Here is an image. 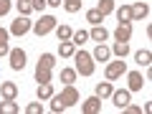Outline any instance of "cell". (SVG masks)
Wrapping results in <instances>:
<instances>
[{
	"instance_id": "obj_1",
	"label": "cell",
	"mask_w": 152,
	"mask_h": 114,
	"mask_svg": "<svg viewBox=\"0 0 152 114\" xmlns=\"http://www.w3.org/2000/svg\"><path fill=\"white\" fill-rule=\"evenodd\" d=\"M53 102H51V112H64V109L74 107L76 102H79V91H76L74 84H66V89L61 94H53Z\"/></svg>"
},
{
	"instance_id": "obj_2",
	"label": "cell",
	"mask_w": 152,
	"mask_h": 114,
	"mask_svg": "<svg viewBox=\"0 0 152 114\" xmlns=\"http://www.w3.org/2000/svg\"><path fill=\"white\" fill-rule=\"evenodd\" d=\"M74 61H76V74H81V76H91L94 74V56L91 53L79 51V53H74Z\"/></svg>"
},
{
	"instance_id": "obj_3",
	"label": "cell",
	"mask_w": 152,
	"mask_h": 114,
	"mask_svg": "<svg viewBox=\"0 0 152 114\" xmlns=\"http://www.w3.org/2000/svg\"><path fill=\"white\" fill-rule=\"evenodd\" d=\"M53 28H56V18H53V15H41V20H36V23H33V28H31V31L36 33L38 38H41V36H46V33H51Z\"/></svg>"
},
{
	"instance_id": "obj_4",
	"label": "cell",
	"mask_w": 152,
	"mask_h": 114,
	"mask_svg": "<svg viewBox=\"0 0 152 114\" xmlns=\"http://www.w3.org/2000/svg\"><path fill=\"white\" fill-rule=\"evenodd\" d=\"M127 74V64L124 61H109L107 64V69H104V76H107L109 81H114V79H119V76H124Z\"/></svg>"
},
{
	"instance_id": "obj_5",
	"label": "cell",
	"mask_w": 152,
	"mask_h": 114,
	"mask_svg": "<svg viewBox=\"0 0 152 114\" xmlns=\"http://www.w3.org/2000/svg\"><path fill=\"white\" fill-rule=\"evenodd\" d=\"M31 28H33V23L28 20V15H18L15 20H13V26H10V33L13 36H26Z\"/></svg>"
},
{
	"instance_id": "obj_6",
	"label": "cell",
	"mask_w": 152,
	"mask_h": 114,
	"mask_svg": "<svg viewBox=\"0 0 152 114\" xmlns=\"http://www.w3.org/2000/svg\"><path fill=\"white\" fill-rule=\"evenodd\" d=\"M10 69L13 71H23V66H26V51L23 48H10Z\"/></svg>"
},
{
	"instance_id": "obj_7",
	"label": "cell",
	"mask_w": 152,
	"mask_h": 114,
	"mask_svg": "<svg viewBox=\"0 0 152 114\" xmlns=\"http://www.w3.org/2000/svg\"><path fill=\"white\" fill-rule=\"evenodd\" d=\"M112 102H114V107H117V109L127 107V104L132 102V91H129V89H119V91H112Z\"/></svg>"
},
{
	"instance_id": "obj_8",
	"label": "cell",
	"mask_w": 152,
	"mask_h": 114,
	"mask_svg": "<svg viewBox=\"0 0 152 114\" xmlns=\"http://www.w3.org/2000/svg\"><path fill=\"white\" fill-rule=\"evenodd\" d=\"M81 112H84V114H99V112H102V99H99L96 94H94V96H89V99H84Z\"/></svg>"
},
{
	"instance_id": "obj_9",
	"label": "cell",
	"mask_w": 152,
	"mask_h": 114,
	"mask_svg": "<svg viewBox=\"0 0 152 114\" xmlns=\"http://www.w3.org/2000/svg\"><path fill=\"white\" fill-rule=\"evenodd\" d=\"M114 38L117 41H122V43H127L132 38V23H119L117 26V31H114Z\"/></svg>"
},
{
	"instance_id": "obj_10",
	"label": "cell",
	"mask_w": 152,
	"mask_h": 114,
	"mask_svg": "<svg viewBox=\"0 0 152 114\" xmlns=\"http://www.w3.org/2000/svg\"><path fill=\"white\" fill-rule=\"evenodd\" d=\"M132 8V20H142V18H147V13H150V8H147L145 0H140V3H134Z\"/></svg>"
},
{
	"instance_id": "obj_11",
	"label": "cell",
	"mask_w": 152,
	"mask_h": 114,
	"mask_svg": "<svg viewBox=\"0 0 152 114\" xmlns=\"http://www.w3.org/2000/svg\"><path fill=\"white\" fill-rule=\"evenodd\" d=\"M127 79H129V91H140L142 84H145V79H142L140 71H129V74H127Z\"/></svg>"
},
{
	"instance_id": "obj_12",
	"label": "cell",
	"mask_w": 152,
	"mask_h": 114,
	"mask_svg": "<svg viewBox=\"0 0 152 114\" xmlns=\"http://www.w3.org/2000/svg\"><path fill=\"white\" fill-rule=\"evenodd\" d=\"M58 53L64 56V58H74V53H76L74 41H58Z\"/></svg>"
},
{
	"instance_id": "obj_13",
	"label": "cell",
	"mask_w": 152,
	"mask_h": 114,
	"mask_svg": "<svg viewBox=\"0 0 152 114\" xmlns=\"http://www.w3.org/2000/svg\"><path fill=\"white\" fill-rule=\"evenodd\" d=\"M0 94H3V99H15L18 96V86L13 81H3L0 84Z\"/></svg>"
},
{
	"instance_id": "obj_14",
	"label": "cell",
	"mask_w": 152,
	"mask_h": 114,
	"mask_svg": "<svg viewBox=\"0 0 152 114\" xmlns=\"http://www.w3.org/2000/svg\"><path fill=\"white\" fill-rule=\"evenodd\" d=\"M94 61H109V56H112V51H109V46H104V43H99L96 48H94Z\"/></svg>"
},
{
	"instance_id": "obj_15",
	"label": "cell",
	"mask_w": 152,
	"mask_h": 114,
	"mask_svg": "<svg viewBox=\"0 0 152 114\" xmlns=\"http://www.w3.org/2000/svg\"><path fill=\"white\" fill-rule=\"evenodd\" d=\"M0 114H18L15 99H3V102H0Z\"/></svg>"
},
{
	"instance_id": "obj_16",
	"label": "cell",
	"mask_w": 152,
	"mask_h": 114,
	"mask_svg": "<svg viewBox=\"0 0 152 114\" xmlns=\"http://www.w3.org/2000/svg\"><path fill=\"white\" fill-rule=\"evenodd\" d=\"M89 38H94V41L104 43V41L109 38V31H107V28H102V26H94V28H91V33H89Z\"/></svg>"
},
{
	"instance_id": "obj_17",
	"label": "cell",
	"mask_w": 152,
	"mask_h": 114,
	"mask_svg": "<svg viewBox=\"0 0 152 114\" xmlns=\"http://www.w3.org/2000/svg\"><path fill=\"white\" fill-rule=\"evenodd\" d=\"M112 91H114V89H112V81H109V79H107V81H102V84H96V96L99 99L112 96Z\"/></svg>"
},
{
	"instance_id": "obj_18",
	"label": "cell",
	"mask_w": 152,
	"mask_h": 114,
	"mask_svg": "<svg viewBox=\"0 0 152 114\" xmlns=\"http://www.w3.org/2000/svg\"><path fill=\"white\" fill-rule=\"evenodd\" d=\"M117 20H119V23H132V8L129 5L117 8Z\"/></svg>"
},
{
	"instance_id": "obj_19",
	"label": "cell",
	"mask_w": 152,
	"mask_h": 114,
	"mask_svg": "<svg viewBox=\"0 0 152 114\" xmlns=\"http://www.w3.org/2000/svg\"><path fill=\"white\" fill-rule=\"evenodd\" d=\"M51 96H53V86H51V81L38 84V99L43 102V99H51Z\"/></svg>"
},
{
	"instance_id": "obj_20",
	"label": "cell",
	"mask_w": 152,
	"mask_h": 114,
	"mask_svg": "<svg viewBox=\"0 0 152 114\" xmlns=\"http://www.w3.org/2000/svg\"><path fill=\"white\" fill-rule=\"evenodd\" d=\"M109 51H112L114 56H119V58H124V56L129 53V43H122V41H117V43H114V46H112Z\"/></svg>"
},
{
	"instance_id": "obj_21",
	"label": "cell",
	"mask_w": 152,
	"mask_h": 114,
	"mask_svg": "<svg viewBox=\"0 0 152 114\" xmlns=\"http://www.w3.org/2000/svg\"><path fill=\"white\" fill-rule=\"evenodd\" d=\"M8 36H10V31H5V28H0V56L10 53V46H8Z\"/></svg>"
},
{
	"instance_id": "obj_22",
	"label": "cell",
	"mask_w": 152,
	"mask_h": 114,
	"mask_svg": "<svg viewBox=\"0 0 152 114\" xmlns=\"http://www.w3.org/2000/svg\"><path fill=\"white\" fill-rule=\"evenodd\" d=\"M38 66H41V69H51V71H53V66H56V56H53V53H43L41 58H38Z\"/></svg>"
},
{
	"instance_id": "obj_23",
	"label": "cell",
	"mask_w": 152,
	"mask_h": 114,
	"mask_svg": "<svg viewBox=\"0 0 152 114\" xmlns=\"http://www.w3.org/2000/svg\"><path fill=\"white\" fill-rule=\"evenodd\" d=\"M53 31H56V36H58V41H71V36H74V31H71L69 26H56Z\"/></svg>"
},
{
	"instance_id": "obj_24",
	"label": "cell",
	"mask_w": 152,
	"mask_h": 114,
	"mask_svg": "<svg viewBox=\"0 0 152 114\" xmlns=\"http://www.w3.org/2000/svg\"><path fill=\"white\" fill-rule=\"evenodd\" d=\"M86 20L91 23V26H102V20H104V15L96 10V8H91V10H86Z\"/></svg>"
},
{
	"instance_id": "obj_25",
	"label": "cell",
	"mask_w": 152,
	"mask_h": 114,
	"mask_svg": "<svg viewBox=\"0 0 152 114\" xmlns=\"http://www.w3.org/2000/svg\"><path fill=\"white\" fill-rule=\"evenodd\" d=\"M134 61H137L140 66H150V64H152V53H150V51H137V53H134Z\"/></svg>"
},
{
	"instance_id": "obj_26",
	"label": "cell",
	"mask_w": 152,
	"mask_h": 114,
	"mask_svg": "<svg viewBox=\"0 0 152 114\" xmlns=\"http://www.w3.org/2000/svg\"><path fill=\"white\" fill-rule=\"evenodd\" d=\"M36 81L38 84L51 81V69H41V66H36Z\"/></svg>"
},
{
	"instance_id": "obj_27",
	"label": "cell",
	"mask_w": 152,
	"mask_h": 114,
	"mask_svg": "<svg viewBox=\"0 0 152 114\" xmlns=\"http://www.w3.org/2000/svg\"><path fill=\"white\" fill-rule=\"evenodd\" d=\"M96 10L102 13V15H109V13H114V0H99Z\"/></svg>"
},
{
	"instance_id": "obj_28",
	"label": "cell",
	"mask_w": 152,
	"mask_h": 114,
	"mask_svg": "<svg viewBox=\"0 0 152 114\" xmlns=\"http://www.w3.org/2000/svg\"><path fill=\"white\" fill-rule=\"evenodd\" d=\"M61 81L64 84H74L76 81V69H64L61 71Z\"/></svg>"
},
{
	"instance_id": "obj_29",
	"label": "cell",
	"mask_w": 152,
	"mask_h": 114,
	"mask_svg": "<svg viewBox=\"0 0 152 114\" xmlns=\"http://www.w3.org/2000/svg\"><path fill=\"white\" fill-rule=\"evenodd\" d=\"M18 13H20V15H31V13H33L31 0H18Z\"/></svg>"
},
{
	"instance_id": "obj_30",
	"label": "cell",
	"mask_w": 152,
	"mask_h": 114,
	"mask_svg": "<svg viewBox=\"0 0 152 114\" xmlns=\"http://www.w3.org/2000/svg\"><path fill=\"white\" fill-rule=\"evenodd\" d=\"M71 41H74V46H81V43H86V41H89V33L86 31H76L74 36H71Z\"/></svg>"
},
{
	"instance_id": "obj_31",
	"label": "cell",
	"mask_w": 152,
	"mask_h": 114,
	"mask_svg": "<svg viewBox=\"0 0 152 114\" xmlns=\"http://www.w3.org/2000/svg\"><path fill=\"white\" fill-rule=\"evenodd\" d=\"M64 8L69 13H76V10H81V0H64Z\"/></svg>"
},
{
	"instance_id": "obj_32",
	"label": "cell",
	"mask_w": 152,
	"mask_h": 114,
	"mask_svg": "<svg viewBox=\"0 0 152 114\" xmlns=\"http://www.w3.org/2000/svg\"><path fill=\"white\" fill-rule=\"evenodd\" d=\"M26 112H28V114H41L43 109H41V104H38V102H31V104L26 107Z\"/></svg>"
},
{
	"instance_id": "obj_33",
	"label": "cell",
	"mask_w": 152,
	"mask_h": 114,
	"mask_svg": "<svg viewBox=\"0 0 152 114\" xmlns=\"http://www.w3.org/2000/svg\"><path fill=\"white\" fill-rule=\"evenodd\" d=\"M31 5H33V10H38V13H43V10H46V5H48V3H46V0H31Z\"/></svg>"
},
{
	"instance_id": "obj_34",
	"label": "cell",
	"mask_w": 152,
	"mask_h": 114,
	"mask_svg": "<svg viewBox=\"0 0 152 114\" xmlns=\"http://www.w3.org/2000/svg\"><path fill=\"white\" fill-rule=\"evenodd\" d=\"M10 10V0H0V15H5Z\"/></svg>"
},
{
	"instance_id": "obj_35",
	"label": "cell",
	"mask_w": 152,
	"mask_h": 114,
	"mask_svg": "<svg viewBox=\"0 0 152 114\" xmlns=\"http://www.w3.org/2000/svg\"><path fill=\"white\" fill-rule=\"evenodd\" d=\"M122 109H124L127 114H140V112H142L140 107H132V104H127V107H122Z\"/></svg>"
},
{
	"instance_id": "obj_36",
	"label": "cell",
	"mask_w": 152,
	"mask_h": 114,
	"mask_svg": "<svg viewBox=\"0 0 152 114\" xmlns=\"http://www.w3.org/2000/svg\"><path fill=\"white\" fill-rule=\"evenodd\" d=\"M46 3H48L51 8H58V5H61V0H46Z\"/></svg>"
}]
</instances>
